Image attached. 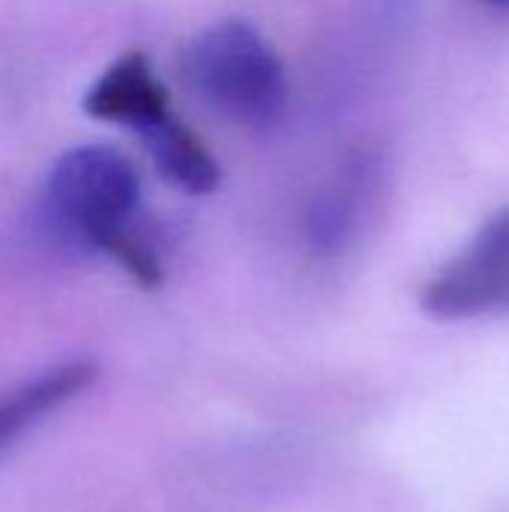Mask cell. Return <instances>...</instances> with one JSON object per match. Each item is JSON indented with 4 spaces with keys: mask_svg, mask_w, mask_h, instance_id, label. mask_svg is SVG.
Wrapping results in <instances>:
<instances>
[{
    "mask_svg": "<svg viewBox=\"0 0 509 512\" xmlns=\"http://www.w3.org/2000/svg\"><path fill=\"white\" fill-rule=\"evenodd\" d=\"M141 180L132 162L105 144L66 150L48 171L42 216L51 237L78 252L117 258L141 285L159 282V258L138 231Z\"/></svg>",
    "mask_w": 509,
    "mask_h": 512,
    "instance_id": "cell-1",
    "label": "cell"
},
{
    "mask_svg": "<svg viewBox=\"0 0 509 512\" xmlns=\"http://www.w3.org/2000/svg\"><path fill=\"white\" fill-rule=\"evenodd\" d=\"M183 75L204 105L234 123L270 126L285 111V69L246 21H222L204 30L183 54Z\"/></svg>",
    "mask_w": 509,
    "mask_h": 512,
    "instance_id": "cell-2",
    "label": "cell"
},
{
    "mask_svg": "<svg viewBox=\"0 0 509 512\" xmlns=\"http://www.w3.org/2000/svg\"><path fill=\"white\" fill-rule=\"evenodd\" d=\"M420 303L435 321L509 315V207L426 282Z\"/></svg>",
    "mask_w": 509,
    "mask_h": 512,
    "instance_id": "cell-3",
    "label": "cell"
},
{
    "mask_svg": "<svg viewBox=\"0 0 509 512\" xmlns=\"http://www.w3.org/2000/svg\"><path fill=\"white\" fill-rule=\"evenodd\" d=\"M84 111L96 120L120 123L138 132L150 120L171 111V105L150 60L141 51H132L111 63L90 84V90L84 93Z\"/></svg>",
    "mask_w": 509,
    "mask_h": 512,
    "instance_id": "cell-4",
    "label": "cell"
},
{
    "mask_svg": "<svg viewBox=\"0 0 509 512\" xmlns=\"http://www.w3.org/2000/svg\"><path fill=\"white\" fill-rule=\"evenodd\" d=\"M93 378L96 366L87 360H75L60 363L0 396V453L33 426H39L45 417H51L57 408L72 402L84 387H90Z\"/></svg>",
    "mask_w": 509,
    "mask_h": 512,
    "instance_id": "cell-5",
    "label": "cell"
},
{
    "mask_svg": "<svg viewBox=\"0 0 509 512\" xmlns=\"http://www.w3.org/2000/svg\"><path fill=\"white\" fill-rule=\"evenodd\" d=\"M147 147L156 171L177 189L189 195H207L219 186V162L201 144V138L177 120L174 111L150 120L135 132Z\"/></svg>",
    "mask_w": 509,
    "mask_h": 512,
    "instance_id": "cell-6",
    "label": "cell"
},
{
    "mask_svg": "<svg viewBox=\"0 0 509 512\" xmlns=\"http://www.w3.org/2000/svg\"><path fill=\"white\" fill-rule=\"evenodd\" d=\"M486 3H492V6H498V9L509 12V0H486Z\"/></svg>",
    "mask_w": 509,
    "mask_h": 512,
    "instance_id": "cell-7",
    "label": "cell"
}]
</instances>
